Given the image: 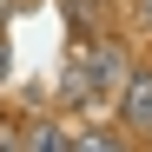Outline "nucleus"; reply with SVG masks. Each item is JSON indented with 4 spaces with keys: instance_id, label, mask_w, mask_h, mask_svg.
I'll return each mask as SVG.
<instances>
[{
    "instance_id": "nucleus-1",
    "label": "nucleus",
    "mask_w": 152,
    "mask_h": 152,
    "mask_svg": "<svg viewBox=\"0 0 152 152\" xmlns=\"http://www.w3.org/2000/svg\"><path fill=\"white\" fill-rule=\"evenodd\" d=\"M126 126H139V132H152V73H132L126 80V99H119Z\"/></svg>"
},
{
    "instance_id": "nucleus-2",
    "label": "nucleus",
    "mask_w": 152,
    "mask_h": 152,
    "mask_svg": "<svg viewBox=\"0 0 152 152\" xmlns=\"http://www.w3.org/2000/svg\"><path fill=\"white\" fill-rule=\"evenodd\" d=\"M27 152H73V139L60 132V126H53V119H40V126H33V132H27Z\"/></svg>"
},
{
    "instance_id": "nucleus-3",
    "label": "nucleus",
    "mask_w": 152,
    "mask_h": 152,
    "mask_svg": "<svg viewBox=\"0 0 152 152\" xmlns=\"http://www.w3.org/2000/svg\"><path fill=\"white\" fill-rule=\"evenodd\" d=\"M73 152H119V139H106V132H86V139H73Z\"/></svg>"
},
{
    "instance_id": "nucleus-4",
    "label": "nucleus",
    "mask_w": 152,
    "mask_h": 152,
    "mask_svg": "<svg viewBox=\"0 0 152 152\" xmlns=\"http://www.w3.org/2000/svg\"><path fill=\"white\" fill-rule=\"evenodd\" d=\"M73 7H93V0H73Z\"/></svg>"
}]
</instances>
